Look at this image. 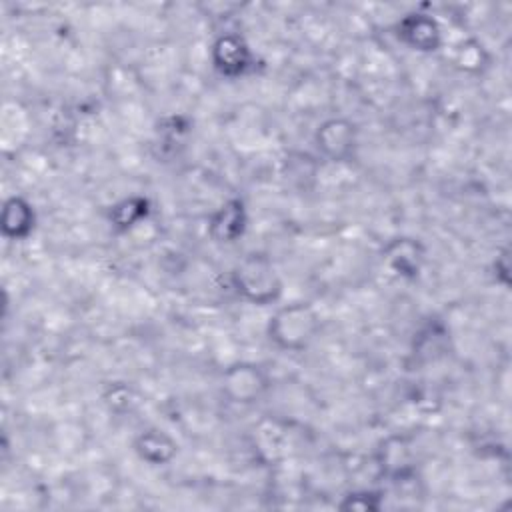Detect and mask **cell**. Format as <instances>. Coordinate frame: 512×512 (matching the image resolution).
<instances>
[{
	"label": "cell",
	"mask_w": 512,
	"mask_h": 512,
	"mask_svg": "<svg viewBox=\"0 0 512 512\" xmlns=\"http://www.w3.org/2000/svg\"><path fill=\"white\" fill-rule=\"evenodd\" d=\"M274 340H278L284 348H300L304 346L314 330H316V316L304 304H294L274 318Z\"/></svg>",
	"instance_id": "6da1fadb"
},
{
	"label": "cell",
	"mask_w": 512,
	"mask_h": 512,
	"mask_svg": "<svg viewBox=\"0 0 512 512\" xmlns=\"http://www.w3.org/2000/svg\"><path fill=\"white\" fill-rule=\"evenodd\" d=\"M238 284L242 286L240 290L246 292L256 302L270 300L274 296V290H278L272 264L268 260L256 258V256L248 258L238 268Z\"/></svg>",
	"instance_id": "7a4b0ae2"
},
{
	"label": "cell",
	"mask_w": 512,
	"mask_h": 512,
	"mask_svg": "<svg viewBox=\"0 0 512 512\" xmlns=\"http://www.w3.org/2000/svg\"><path fill=\"white\" fill-rule=\"evenodd\" d=\"M354 126L344 120H330L318 130V146L332 158H344L354 144Z\"/></svg>",
	"instance_id": "3957f363"
}]
</instances>
